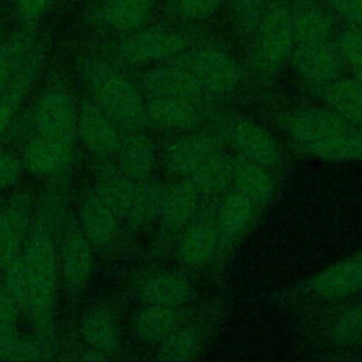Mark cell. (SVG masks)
<instances>
[{
  "mask_svg": "<svg viewBox=\"0 0 362 362\" xmlns=\"http://www.w3.org/2000/svg\"><path fill=\"white\" fill-rule=\"evenodd\" d=\"M247 44L246 78L253 86L267 89L288 64L296 45L288 4L283 0L264 4Z\"/></svg>",
  "mask_w": 362,
  "mask_h": 362,
  "instance_id": "6da1fadb",
  "label": "cell"
},
{
  "mask_svg": "<svg viewBox=\"0 0 362 362\" xmlns=\"http://www.w3.org/2000/svg\"><path fill=\"white\" fill-rule=\"evenodd\" d=\"M308 307V305H307ZM307 314L304 342L308 351L327 359H346L349 354H362V301L338 300L314 304Z\"/></svg>",
  "mask_w": 362,
  "mask_h": 362,
  "instance_id": "7a4b0ae2",
  "label": "cell"
},
{
  "mask_svg": "<svg viewBox=\"0 0 362 362\" xmlns=\"http://www.w3.org/2000/svg\"><path fill=\"white\" fill-rule=\"evenodd\" d=\"M362 291V249L337 260L317 273L269 294L274 307L314 305L352 298Z\"/></svg>",
  "mask_w": 362,
  "mask_h": 362,
  "instance_id": "3957f363",
  "label": "cell"
},
{
  "mask_svg": "<svg viewBox=\"0 0 362 362\" xmlns=\"http://www.w3.org/2000/svg\"><path fill=\"white\" fill-rule=\"evenodd\" d=\"M229 310L230 301L223 293L202 301L192 318L156 348L154 359L161 362H191L198 359L222 328Z\"/></svg>",
  "mask_w": 362,
  "mask_h": 362,
  "instance_id": "277c9868",
  "label": "cell"
},
{
  "mask_svg": "<svg viewBox=\"0 0 362 362\" xmlns=\"http://www.w3.org/2000/svg\"><path fill=\"white\" fill-rule=\"evenodd\" d=\"M189 72L222 105L230 102L246 81V71L225 49L202 44L168 61Z\"/></svg>",
  "mask_w": 362,
  "mask_h": 362,
  "instance_id": "5b68a950",
  "label": "cell"
},
{
  "mask_svg": "<svg viewBox=\"0 0 362 362\" xmlns=\"http://www.w3.org/2000/svg\"><path fill=\"white\" fill-rule=\"evenodd\" d=\"M226 147L238 157L280 173L286 157L274 136L255 119L222 107L214 123Z\"/></svg>",
  "mask_w": 362,
  "mask_h": 362,
  "instance_id": "8992f818",
  "label": "cell"
},
{
  "mask_svg": "<svg viewBox=\"0 0 362 362\" xmlns=\"http://www.w3.org/2000/svg\"><path fill=\"white\" fill-rule=\"evenodd\" d=\"M96 105L120 132L140 130L146 123V102L140 90L123 74L110 68H96L90 75Z\"/></svg>",
  "mask_w": 362,
  "mask_h": 362,
  "instance_id": "52a82bcc",
  "label": "cell"
},
{
  "mask_svg": "<svg viewBox=\"0 0 362 362\" xmlns=\"http://www.w3.org/2000/svg\"><path fill=\"white\" fill-rule=\"evenodd\" d=\"M262 212L240 192L230 188L216 199L218 249L208 274L219 279L235 250L256 226Z\"/></svg>",
  "mask_w": 362,
  "mask_h": 362,
  "instance_id": "ba28073f",
  "label": "cell"
},
{
  "mask_svg": "<svg viewBox=\"0 0 362 362\" xmlns=\"http://www.w3.org/2000/svg\"><path fill=\"white\" fill-rule=\"evenodd\" d=\"M206 44L205 38L174 28L148 27L130 33L117 45V55L132 65L165 62L194 47Z\"/></svg>",
  "mask_w": 362,
  "mask_h": 362,
  "instance_id": "9c48e42d",
  "label": "cell"
},
{
  "mask_svg": "<svg viewBox=\"0 0 362 362\" xmlns=\"http://www.w3.org/2000/svg\"><path fill=\"white\" fill-rule=\"evenodd\" d=\"M218 249L216 201H204L174 245L178 269L194 276L208 273Z\"/></svg>",
  "mask_w": 362,
  "mask_h": 362,
  "instance_id": "30bf717a",
  "label": "cell"
},
{
  "mask_svg": "<svg viewBox=\"0 0 362 362\" xmlns=\"http://www.w3.org/2000/svg\"><path fill=\"white\" fill-rule=\"evenodd\" d=\"M23 260L28 273V296L23 308L38 327H47L55 293L52 243L44 236L33 239L23 255Z\"/></svg>",
  "mask_w": 362,
  "mask_h": 362,
  "instance_id": "8fae6325",
  "label": "cell"
},
{
  "mask_svg": "<svg viewBox=\"0 0 362 362\" xmlns=\"http://www.w3.org/2000/svg\"><path fill=\"white\" fill-rule=\"evenodd\" d=\"M273 115L274 123L288 137L291 148L324 141L356 129L324 105L287 107Z\"/></svg>",
  "mask_w": 362,
  "mask_h": 362,
  "instance_id": "7c38bea8",
  "label": "cell"
},
{
  "mask_svg": "<svg viewBox=\"0 0 362 362\" xmlns=\"http://www.w3.org/2000/svg\"><path fill=\"white\" fill-rule=\"evenodd\" d=\"M204 199L188 180H171L164 184L160 215L157 219L158 235L154 245V255H168L180 235L198 214Z\"/></svg>",
  "mask_w": 362,
  "mask_h": 362,
  "instance_id": "4fadbf2b",
  "label": "cell"
},
{
  "mask_svg": "<svg viewBox=\"0 0 362 362\" xmlns=\"http://www.w3.org/2000/svg\"><path fill=\"white\" fill-rule=\"evenodd\" d=\"M222 136L214 129L181 133L161 151V167L170 180H187L206 158L225 148Z\"/></svg>",
  "mask_w": 362,
  "mask_h": 362,
  "instance_id": "5bb4252c",
  "label": "cell"
},
{
  "mask_svg": "<svg viewBox=\"0 0 362 362\" xmlns=\"http://www.w3.org/2000/svg\"><path fill=\"white\" fill-rule=\"evenodd\" d=\"M139 83L148 98L180 99L209 107H223L189 72L168 62L140 74Z\"/></svg>",
  "mask_w": 362,
  "mask_h": 362,
  "instance_id": "9a60e30c",
  "label": "cell"
},
{
  "mask_svg": "<svg viewBox=\"0 0 362 362\" xmlns=\"http://www.w3.org/2000/svg\"><path fill=\"white\" fill-rule=\"evenodd\" d=\"M221 109L180 99L148 98L146 102V123L181 133L214 129Z\"/></svg>",
  "mask_w": 362,
  "mask_h": 362,
  "instance_id": "2e32d148",
  "label": "cell"
},
{
  "mask_svg": "<svg viewBox=\"0 0 362 362\" xmlns=\"http://www.w3.org/2000/svg\"><path fill=\"white\" fill-rule=\"evenodd\" d=\"M191 277L180 269H147L137 277L134 288L143 304L187 305L198 296Z\"/></svg>",
  "mask_w": 362,
  "mask_h": 362,
  "instance_id": "e0dca14e",
  "label": "cell"
},
{
  "mask_svg": "<svg viewBox=\"0 0 362 362\" xmlns=\"http://www.w3.org/2000/svg\"><path fill=\"white\" fill-rule=\"evenodd\" d=\"M37 126L40 136L72 150L78 115L72 98L61 89L47 92L38 105Z\"/></svg>",
  "mask_w": 362,
  "mask_h": 362,
  "instance_id": "ac0fdd59",
  "label": "cell"
},
{
  "mask_svg": "<svg viewBox=\"0 0 362 362\" xmlns=\"http://www.w3.org/2000/svg\"><path fill=\"white\" fill-rule=\"evenodd\" d=\"M201 303L167 307L143 304L134 317V332L141 344L157 348L198 311Z\"/></svg>",
  "mask_w": 362,
  "mask_h": 362,
  "instance_id": "d6986e66",
  "label": "cell"
},
{
  "mask_svg": "<svg viewBox=\"0 0 362 362\" xmlns=\"http://www.w3.org/2000/svg\"><path fill=\"white\" fill-rule=\"evenodd\" d=\"M288 64L308 85L329 82L341 76L345 66L332 40L324 42L296 44Z\"/></svg>",
  "mask_w": 362,
  "mask_h": 362,
  "instance_id": "ffe728a7",
  "label": "cell"
},
{
  "mask_svg": "<svg viewBox=\"0 0 362 362\" xmlns=\"http://www.w3.org/2000/svg\"><path fill=\"white\" fill-rule=\"evenodd\" d=\"M307 92L351 126L362 130V85L358 79L338 76L325 83L308 85Z\"/></svg>",
  "mask_w": 362,
  "mask_h": 362,
  "instance_id": "44dd1931",
  "label": "cell"
},
{
  "mask_svg": "<svg viewBox=\"0 0 362 362\" xmlns=\"http://www.w3.org/2000/svg\"><path fill=\"white\" fill-rule=\"evenodd\" d=\"M277 185L279 173L235 156L232 188L246 197L260 212L266 209L277 194Z\"/></svg>",
  "mask_w": 362,
  "mask_h": 362,
  "instance_id": "7402d4cb",
  "label": "cell"
},
{
  "mask_svg": "<svg viewBox=\"0 0 362 362\" xmlns=\"http://www.w3.org/2000/svg\"><path fill=\"white\" fill-rule=\"evenodd\" d=\"M76 130L85 147L98 157L115 154L122 139L120 130L96 103L81 107Z\"/></svg>",
  "mask_w": 362,
  "mask_h": 362,
  "instance_id": "603a6c76",
  "label": "cell"
},
{
  "mask_svg": "<svg viewBox=\"0 0 362 362\" xmlns=\"http://www.w3.org/2000/svg\"><path fill=\"white\" fill-rule=\"evenodd\" d=\"M235 156L225 147L206 158L187 180L204 201H216L232 188Z\"/></svg>",
  "mask_w": 362,
  "mask_h": 362,
  "instance_id": "cb8c5ba5",
  "label": "cell"
},
{
  "mask_svg": "<svg viewBox=\"0 0 362 362\" xmlns=\"http://www.w3.org/2000/svg\"><path fill=\"white\" fill-rule=\"evenodd\" d=\"M117 154V167L133 181L148 180L153 175L157 150L153 139L141 129L122 136Z\"/></svg>",
  "mask_w": 362,
  "mask_h": 362,
  "instance_id": "d4e9b609",
  "label": "cell"
},
{
  "mask_svg": "<svg viewBox=\"0 0 362 362\" xmlns=\"http://www.w3.org/2000/svg\"><path fill=\"white\" fill-rule=\"evenodd\" d=\"M79 219L82 232L90 243L105 247L116 239L120 219L95 189L83 198Z\"/></svg>",
  "mask_w": 362,
  "mask_h": 362,
  "instance_id": "484cf974",
  "label": "cell"
},
{
  "mask_svg": "<svg viewBox=\"0 0 362 362\" xmlns=\"http://www.w3.org/2000/svg\"><path fill=\"white\" fill-rule=\"evenodd\" d=\"M291 8L296 44L331 41L334 37L332 16L315 0H298Z\"/></svg>",
  "mask_w": 362,
  "mask_h": 362,
  "instance_id": "4316f807",
  "label": "cell"
},
{
  "mask_svg": "<svg viewBox=\"0 0 362 362\" xmlns=\"http://www.w3.org/2000/svg\"><path fill=\"white\" fill-rule=\"evenodd\" d=\"M27 222L28 198L20 194L0 212V267L4 270L20 256L21 239Z\"/></svg>",
  "mask_w": 362,
  "mask_h": 362,
  "instance_id": "83f0119b",
  "label": "cell"
},
{
  "mask_svg": "<svg viewBox=\"0 0 362 362\" xmlns=\"http://www.w3.org/2000/svg\"><path fill=\"white\" fill-rule=\"evenodd\" d=\"M164 184L156 180L136 181L132 199L124 216L127 228L133 232L148 228L156 223L160 215Z\"/></svg>",
  "mask_w": 362,
  "mask_h": 362,
  "instance_id": "f1b7e54d",
  "label": "cell"
},
{
  "mask_svg": "<svg viewBox=\"0 0 362 362\" xmlns=\"http://www.w3.org/2000/svg\"><path fill=\"white\" fill-rule=\"evenodd\" d=\"M95 192L113 209L117 218L124 221L136 181L130 180L117 164L102 163L95 173Z\"/></svg>",
  "mask_w": 362,
  "mask_h": 362,
  "instance_id": "f546056e",
  "label": "cell"
},
{
  "mask_svg": "<svg viewBox=\"0 0 362 362\" xmlns=\"http://www.w3.org/2000/svg\"><path fill=\"white\" fill-rule=\"evenodd\" d=\"M293 150L300 156L314 157L322 161H362V130L354 129L324 141L296 147Z\"/></svg>",
  "mask_w": 362,
  "mask_h": 362,
  "instance_id": "4dcf8cb0",
  "label": "cell"
},
{
  "mask_svg": "<svg viewBox=\"0 0 362 362\" xmlns=\"http://www.w3.org/2000/svg\"><path fill=\"white\" fill-rule=\"evenodd\" d=\"M150 4V0H106L96 18L116 31L133 33L148 20Z\"/></svg>",
  "mask_w": 362,
  "mask_h": 362,
  "instance_id": "1f68e13d",
  "label": "cell"
},
{
  "mask_svg": "<svg viewBox=\"0 0 362 362\" xmlns=\"http://www.w3.org/2000/svg\"><path fill=\"white\" fill-rule=\"evenodd\" d=\"M62 273L66 284L71 287H81L89 277L92 256L89 240L76 229H71L62 243L61 252Z\"/></svg>",
  "mask_w": 362,
  "mask_h": 362,
  "instance_id": "d6a6232c",
  "label": "cell"
},
{
  "mask_svg": "<svg viewBox=\"0 0 362 362\" xmlns=\"http://www.w3.org/2000/svg\"><path fill=\"white\" fill-rule=\"evenodd\" d=\"M82 334L90 349L98 354H112L119 348L120 329L113 314L105 308H96L85 317Z\"/></svg>",
  "mask_w": 362,
  "mask_h": 362,
  "instance_id": "836d02e7",
  "label": "cell"
},
{
  "mask_svg": "<svg viewBox=\"0 0 362 362\" xmlns=\"http://www.w3.org/2000/svg\"><path fill=\"white\" fill-rule=\"evenodd\" d=\"M71 150L40 136L27 144L21 164L35 174H49L61 168L69 157Z\"/></svg>",
  "mask_w": 362,
  "mask_h": 362,
  "instance_id": "e575fe53",
  "label": "cell"
},
{
  "mask_svg": "<svg viewBox=\"0 0 362 362\" xmlns=\"http://www.w3.org/2000/svg\"><path fill=\"white\" fill-rule=\"evenodd\" d=\"M27 47L28 38L25 34L16 35L0 47V96L14 81Z\"/></svg>",
  "mask_w": 362,
  "mask_h": 362,
  "instance_id": "d590c367",
  "label": "cell"
},
{
  "mask_svg": "<svg viewBox=\"0 0 362 362\" xmlns=\"http://www.w3.org/2000/svg\"><path fill=\"white\" fill-rule=\"evenodd\" d=\"M38 354L31 342L17 337L13 322L0 321V359L31 361L37 359Z\"/></svg>",
  "mask_w": 362,
  "mask_h": 362,
  "instance_id": "8d00e7d4",
  "label": "cell"
},
{
  "mask_svg": "<svg viewBox=\"0 0 362 362\" xmlns=\"http://www.w3.org/2000/svg\"><path fill=\"white\" fill-rule=\"evenodd\" d=\"M223 0H168L165 11L182 21H199L212 16Z\"/></svg>",
  "mask_w": 362,
  "mask_h": 362,
  "instance_id": "74e56055",
  "label": "cell"
},
{
  "mask_svg": "<svg viewBox=\"0 0 362 362\" xmlns=\"http://www.w3.org/2000/svg\"><path fill=\"white\" fill-rule=\"evenodd\" d=\"M332 42L345 65L354 71L362 69V28L348 25L332 37Z\"/></svg>",
  "mask_w": 362,
  "mask_h": 362,
  "instance_id": "f35d334b",
  "label": "cell"
},
{
  "mask_svg": "<svg viewBox=\"0 0 362 362\" xmlns=\"http://www.w3.org/2000/svg\"><path fill=\"white\" fill-rule=\"evenodd\" d=\"M235 8V28L238 37L243 41H249L262 10L264 0H232Z\"/></svg>",
  "mask_w": 362,
  "mask_h": 362,
  "instance_id": "ab89813d",
  "label": "cell"
},
{
  "mask_svg": "<svg viewBox=\"0 0 362 362\" xmlns=\"http://www.w3.org/2000/svg\"><path fill=\"white\" fill-rule=\"evenodd\" d=\"M33 69H34L33 64H28L25 66V69H20L17 76L13 81V86L8 90V95L0 102V137L4 133L10 119L13 116V112H14L21 95L24 93V90L27 88V83L30 81V74Z\"/></svg>",
  "mask_w": 362,
  "mask_h": 362,
  "instance_id": "60d3db41",
  "label": "cell"
},
{
  "mask_svg": "<svg viewBox=\"0 0 362 362\" xmlns=\"http://www.w3.org/2000/svg\"><path fill=\"white\" fill-rule=\"evenodd\" d=\"M6 286L11 296L16 298L20 307H24L28 296V273L23 260V256H18L7 269H6Z\"/></svg>",
  "mask_w": 362,
  "mask_h": 362,
  "instance_id": "b9f144b4",
  "label": "cell"
},
{
  "mask_svg": "<svg viewBox=\"0 0 362 362\" xmlns=\"http://www.w3.org/2000/svg\"><path fill=\"white\" fill-rule=\"evenodd\" d=\"M327 3L349 25L362 28V0H327Z\"/></svg>",
  "mask_w": 362,
  "mask_h": 362,
  "instance_id": "7bdbcfd3",
  "label": "cell"
},
{
  "mask_svg": "<svg viewBox=\"0 0 362 362\" xmlns=\"http://www.w3.org/2000/svg\"><path fill=\"white\" fill-rule=\"evenodd\" d=\"M21 173V161L6 151H0V189L13 185Z\"/></svg>",
  "mask_w": 362,
  "mask_h": 362,
  "instance_id": "ee69618b",
  "label": "cell"
},
{
  "mask_svg": "<svg viewBox=\"0 0 362 362\" xmlns=\"http://www.w3.org/2000/svg\"><path fill=\"white\" fill-rule=\"evenodd\" d=\"M49 4L51 0H14L18 16L28 23L41 18L47 13Z\"/></svg>",
  "mask_w": 362,
  "mask_h": 362,
  "instance_id": "f6af8a7d",
  "label": "cell"
},
{
  "mask_svg": "<svg viewBox=\"0 0 362 362\" xmlns=\"http://www.w3.org/2000/svg\"><path fill=\"white\" fill-rule=\"evenodd\" d=\"M18 303L8 291L7 286L0 284V321L14 322L18 317Z\"/></svg>",
  "mask_w": 362,
  "mask_h": 362,
  "instance_id": "bcb514c9",
  "label": "cell"
},
{
  "mask_svg": "<svg viewBox=\"0 0 362 362\" xmlns=\"http://www.w3.org/2000/svg\"><path fill=\"white\" fill-rule=\"evenodd\" d=\"M354 78L358 79L361 82V85H362V69L361 71H354Z\"/></svg>",
  "mask_w": 362,
  "mask_h": 362,
  "instance_id": "7dc6e473",
  "label": "cell"
}]
</instances>
